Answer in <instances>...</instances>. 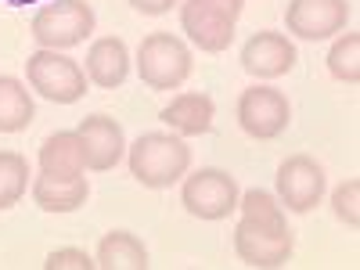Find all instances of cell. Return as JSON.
Instances as JSON below:
<instances>
[{
    "label": "cell",
    "instance_id": "obj_20",
    "mask_svg": "<svg viewBox=\"0 0 360 270\" xmlns=\"http://www.w3.org/2000/svg\"><path fill=\"white\" fill-rule=\"evenodd\" d=\"M29 188V162L18 152H0V209H11Z\"/></svg>",
    "mask_w": 360,
    "mask_h": 270
},
{
    "label": "cell",
    "instance_id": "obj_4",
    "mask_svg": "<svg viewBox=\"0 0 360 270\" xmlns=\"http://www.w3.org/2000/svg\"><path fill=\"white\" fill-rule=\"evenodd\" d=\"M25 79L40 98L54 105H76L86 94V72L62 51H33L25 58Z\"/></svg>",
    "mask_w": 360,
    "mask_h": 270
},
{
    "label": "cell",
    "instance_id": "obj_16",
    "mask_svg": "<svg viewBox=\"0 0 360 270\" xmlns=\"http://www.w3.org/2000/svg\"><path fill=\"white\" fill-rule=\"evenodd\" d=\"M40 173L54 176H83L86 173V152H83V137L76 130H58L40 144Z\"/></svg>",
    "mask_w": 360,
    "mask_h": 270
},
{
    "label": "cell",
    "instance_id": "obj_14",
    "mask_svg": "<svg viewBox=\"0 0 360 270\" xmlns=\"http://www.w3.org/2000/svg\"><path fill=\"white\" fill-rule=\"evenodd\" d=\"M130 76V47L119 37H101L86 51V79L105 90L119 86Z\"/></svg>",
    "mask_w": 360,
    "mask_h": 270
},
{
    "label": "cell",
    "instance_id": "obj_19",
    "mask_svg": "<svg viewBox=\"0 0 360 270\" xmlns=\"http://www.w3.org/2000/svg\"><path fill=\"white\" fill-rule=\"evenodd\" d=\"M328 72L346 86L360 83V33H342L332 44V51H328Z\"/></svg>",
    "mask_w": 360,
    "mask_h": 270
},
{
    "label": "cell",
    "instance_id": "obj_7",
    "mask_svg": "<svg viewBox=\"0 0 360 270\" xmlns=\"http://www.w3.org/2000/svg\"><path fill=\"white\" fill-rule=\"evenodd\" d=\"M288 119H292V105L274 86L256 83V86L242 90V98H238V127L256 141L281 137L288 130Z\"/></svg>",
    "mask_w": 360,
    "mask_h": 270
},
{
    "label": "cell",
    "instance_id": "obj_3",
    "mask_svg": "<svg viewBox=\"0 0 360 270\" xmlns=\"http://www.w3.org/2000/svg\"><path fill=\"white\" fill-rule=\"evenodd\" d=\"M94 8L86 0H58V4H44L33 15L29 33L47 51H69L94 33Z\"/></svg>",
    "mask_w": 360,
    "mask_h": 270
},
{
    "label": "cell",
    "instance_id": "obj_11",
    "mask_svg": "<svg viewBox=\"0 0 360 270\" xmlns=\"http://www.w3.org/2000/svg\"><path fill=\"white\" fill-rule=\"evenodd\" d=\"M180 29H184L188 40L195 47H202L205 54H220L234 40V18L217 11L209 0H184V4H180Z\"/></svg>",
    "mask_w": 360,
    "mask_h": 270
},
{
    "label": "cell",
    "instance_id": "obj_8",
    "mask_svg": "<svg viewBox=\"0 0 360 270\" xmlns=\"http://www.w3.org/2000/svg\"><path fill=\"white\" fill-rule=\"evenodd\" d=\"M349 22V0H292L285 29L299 40H328Z\"/></svg>",
    "mask_w": 360,
    "mask_h": 270
},
{
    "label": "cell",
    "instance_id": "obj_13",
    "mask_svg": "<svg viewBox=\"0 0 360 270\" xmlns=\"http://www.w3.org/2000/svg\"><path fill=\"white\" fill-rule=\"evenodd\" d=\"M159 119L176 134V137H202L217 119V101L209 94H176Z\"/></svg>",
    "mask_w": 360,
    "mask_h": 270
},
{
    "label": "cell",
    "instance_id": "obj_15",
    "mask_svg": "<svg viewBox=\"0 0 360 270\" xmlns=\"http://www.w3.org/2000/svg\"><path fill=\"white\" fill-rule=\"evenodd\" d=\"M86 198H90V184L83 176L40 173L33 180V202L44 213H76L79 205H86Z\"/></svg>",
    "mask_w": 360,
    "mask_h": 270
},
{
    "label": "cell",
    "instance_id": "obj_21",
    "mask_svg": "<svg viewBox=\"0 0 360 270\" xmlns=\"http://www.w3.org/2000/svg\"><path fill=\"white\" fill-rule=\"evenodd\" d=\"M238 209H242V217H256V220H285V205L259 188H249L238 195Z\"/></svg>",
    "mask_w": 360,
    "mask_h": 270
},
{
    "label": "cell",
    "instance_id": "obj_1",
    "mask_svg": "<svg viewBox=\"0 0 360 270\" xmlns=\"http://www.w3.org/2000/svg\"><path fill=\"white\" fill-rule=\"evenodd\" d=\"M127 162L137 184L144 188H173L176 180H184L191 169V148L184 144V137L176 134H141L130 148H127Z\"/></svg>",
    "mask_w": 360,
    "mask_h": 270
},
{
    "label": "cell",
    "instance_id": "obj_2",
    "mask_svg": "<svg viewBox=\"0 0 360 270\" xmlns=\"http://www.w3.org/2000/svg\"><path fill=\"white\" fill-rule=\"evenodd\" d=\"M195 69L191 47L173 33H148L137 47V72L141 83L152 90H176L184 86Z\"/></svg>",
    "mask_w": 360,
    "mask_h": 270
},
{
    "label": "cell",
    "instance_id": "obj_22",
    "mask_svg": "<svg viewBox=\"0 0 360 270\" xmlns=\"http://www.w3.org/2000/svg\"><path fill=\"white\" fill-rule=\"evenodd\" d=\"M332 205H335V217H339L349 231L360 227V180H356V176L342 180V184L332 191Z\"/></svg>",
    "mask_w": 360,
    "mask_h": 270
},
{
    "label": "cell",
    "instance_id": "obj_10",
    "mask_svg": "<svg viewBox=\"0 0 360 270\" xmlns=\"http://www.w3.org/2000/svg\"><path fill=\"white\" fill-rule=\"evenodd\" d=\"M295 44L285 37V33H270V29H259L256 37H249L242 44V54L238 62L242 69L256 79H278V76H288L295 69Z\"/></svg>",
    "mask_w": 360,
    "mask_h": 270
},
{
    "label": "cell",
    "instance_id": "obj_23",
    "mask_svg": "<svg viewBox=\"0 0 360 270\" xmlns=\"http://www.w3.org/2000/svg\"><path fill=\"white\" fill-rule=\"evenodd\" d=\"M44 266L47 270H94L98 263H94V256L90 252H83V249H54L47 259H44Z\"/></svg>",
    "mask_w": 360,
    "mask_h": 270
},
{
    "label": "cell",
    "instance_id": "obj_17",
    "mask_svg": "<svg viewBox=\"0 0 360 270\" xmlns=\"http://www.w3.org/2000/svg\"><path fill=\"white\" fill-rule=\"evenodd\" d=\"M94 263L105 270H148V249L130 231H108L98 242Z\"/></svg>",
    "mask_w": 360,
    "mask_h": 270
},
{
    "label": "cell",
    "instance_id": "obj_18",
    "mask_svg": "<svg viewBox=\"0 0 360 270\" xmlns=\"http://www.w3.org/2000/svg\"><path fill=\"white\" fill-rule=\"evenodd\" d=\"M33 98L22 79L15 76H0V134H22L29 123H33Z\"/></svg>",
    "mask_w": 360,
    "mask_h": 270
},
{
    "label": "cell",
    "instance_id": "obj_12",
    "mask_svg": "<svg viewBox=\"0 0 360 270\" xmlns=\"http://www.w3.org/2000/svg\"><path fill=\"white\" fill-rule=\"evenodd\" d=\"M76 134L83 137L86 169L105 173V169H112L119 159L127 155V134H123V127H119L112 115H105V112L86 115L83 123L76 127Z\"/></svg>",
    "mask_w": 360,
    "mask_h": 270
},
{
    "label": "cell",
    "instance_id": "obj_24",
    "mask_svg": "<svg viewBox=\"0 0 360 270\" xmlns=\"http://www.w3.org/2000/svg\"><path fill=\"white\" fill-rule=\"evenodd\" d=\"M173 4H180V0H130V8L141 15H166L173 11Z\"/></svg>",
    "mask_w": 360,
    "mask_h": 270
},
{
    "label": "cell",
    "instance_id": "obj_25",
    "mask_svg": "<svg viewBox=\"0 0 360 270\" xmlns=\"http://www.w3.org/2000/svg\"><path fill=\"white\" fill-rule=\"evenodd\" d=\"M217 11H224L227 18H234L238 22V15H242V8H245V0H209Z\"/></svg>",
    "mask_w": 360,
    "mask_h": 270
},
{
    "label": "cell",
    "instance_id": "obj_9",
    "mask_svg": "<svg viewBox=\"0 0 360 270\" xmlns=\"http://www.w3.org/2000/svg\"><path fill=\"white\" fill-rule=\"evenodd\" d=\"M324 195V169L310 155H288L278 166V198L288 213H310Z\"/></svg>",
    "mask_w": 360,
    "mask_h": 270
},
{
    "label": "cell",
    "instance_id": "obj_5",
    "mask_svg": "<svg viewBox=\"0 0 360 270\" xmlns=\"http://www.w3.org/2000/svg\"><path fill=\"white\" fill-rule=\"evenodd\" d=\"M234 252L242 263L270 270L281 266L292 256V231L288 220H256V217H242L234 224Z\"/></svg>",
    "mask_w": 360,
    "mask_h": 270
},
{
    "label": "cell",
    "instance_id": "obj_6",
    "mask_svg": "<svg viewBox=\"0 0 360 270\" xmlns=\"http://www.w3.org/2000/svg\"><path fill=\"white\" fill-rule=\"evenodd\" d=\"M238 180L227 169L205 166L191 176H184L180 188V205L188 209L195 220H227L238 209Z\"/></svg>",
    "mask_w": 360,
    "mask_h": 270
},
{
    "label": "cell",
    "instance_id": "obj_26",
    "mask_svg": "<svg viewBox=\"0 0 360 270\" xmlns=\"http://www.w3.org/2000/svg\"><path fill=\"white\" fill-rule=\"evenodd\" d=\"M4 4H11V8H29V4H40V0H4Z\"/></svg>",
    "mask_w": 360,
    "mask_h": 270
}]
</instances>
